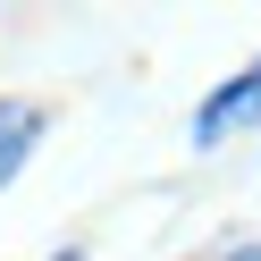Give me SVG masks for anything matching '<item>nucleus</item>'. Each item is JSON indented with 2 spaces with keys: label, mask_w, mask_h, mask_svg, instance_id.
Here are the masks:
<instances>
[{
  "label": "nucleus",
  "mask_w": 261,
  "mask_h": 261,
  "mask_svg": "<svg viewBox=\"0 0 261 261\" xmlns=\"http://www.w3.org/2000/svg\"><path fill=\"white\" fill-rule=\"evenodd\" d=\"M244 118H261V59H253L244 76H227V85L211 93L202 110H194V143H227Z\"/></svg>",
  "instance_id": "obj_1"
},
{
  "label": "nucleus",
  "mask_w": 261,
  "mask_h": 261,
  "mask_svg": "<svg viewBox=\"0 0 261 261\" xmlns=\"http://www.w3.org/2000/svg\"><path fill=\"white\" fill-rule=\"evenodd\" d=\"M227 261H261V244H244V253H227Z\"/></svg>",
  "instance_id": "obj_3"
},
{
  "label": "nucleus",
  "mask_w": 261,
  "mask_h": 261,
  "mask_svg": "<svg viewBox=\"0 0 261 261\" xmlns=\"http://www.w3.org/2000/svg\"><path fill=\"white\" fill-rule=\"evenodd\" d=\"M34 135H42V110H34V101H0V186L25 169Z\"/></svg>",
  "instance_id": "obj_2"
}]
</instances>
